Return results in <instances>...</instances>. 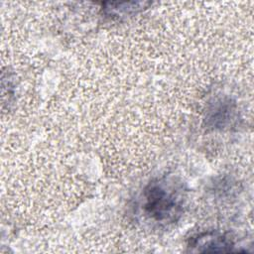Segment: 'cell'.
Masks as SVG:
<instances>
[{
  "instance_id": "6da1fadb",
  "label": "cell",
  "mask_w": 254,
  "mask_h": 254,
  "mask_svg": "<svg viewBox=\"0 0 254 254\" xmlns=\"http://www.w3.org/2000/svg\"><path fill=\"white\" fill-rule=\"evenodd\" d=\"M186 190L183 182L174 176H163L151 181L141 194L144 216L158 225H170L184 212Z\"/></svg>"
},
{
  "instance_id": "7a4b0ae2",
  "label": "cell",
  "mask_w": 254,
  "mask_h": 254,
  "mask_svg": "<svg viewBox=\"0 0 254 254\" xmlns=\"http://www.w3.org/2000/svg\"><path fill=\"white\" fill-rule=\"evenodd\" d=\"M191 252H232L235 244L231 237L215 230L202 231L191 237L188 242Z\"/></svg>"
},
{
  "instance_id": "3957f363",
  "label": "cell",
  "mask_w": 254,
  "mask_h": 254,
  "mask_svg": "<svg viewBox=\"0 0 254 254\" xmlns=\"http://www.w3.org/2000/svg\"><path fill=\"white\" fill-rule=\"evenodd\" d=\"M149 3L145 2H124V3H105L104 11L112 17H121L136 13L145 8Z\"/></svg>"
}]
</instances>
